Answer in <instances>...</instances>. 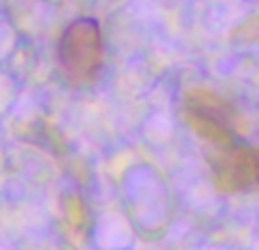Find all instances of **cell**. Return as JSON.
Here are the masks:
<instances>
[{
    "mask_svg": "<svg viewBox=\"0 0 259 250\" xmlns=\"http://www.w3.org/2000/svg\"><path fill=\"white\" fill-rule=\"evenodd\" d=\"M184 112L193 132L211 146L234 141V123L228 105L211 91H189L184 98Z\"/></svg>",
    "mask_w": 259,
    "mask_h": 250,
    "instance_id": "cell-2",
    "label": "cell"
},
{
    "mask_svg": "<svg viewBox=\"0 0 259 250\" xmlns=\"http://www.w3.org/2000/svg\"><path fill=\"white\" fill-rule=\"evenodd\" d=\"M55 59L71 87H87L98 80L105 66V41L98 18L80 16L68 23L59 34Z\"/></svg>",
    "mask_w": 259,
    "mask_h": 250,
    "instance_id": "cell-1",
    "label": "cell"
},
{
    "mask_svg": "<svg viewBox=\"0 0 259 250\" xmlns=\"http://www.w3.org/2000/svg\"><path fill=\"white\" fill-rule=\"evenodd\" d=\"M211 171L216 184L223 191H252L257 184V152L243 141H228L223 146H214Z\"/></svg>",
    "mask_w": 259,
    "mask_h": 250,
    "instance_id": "cell-3",
    "label": "cell"
}]
</instances>
